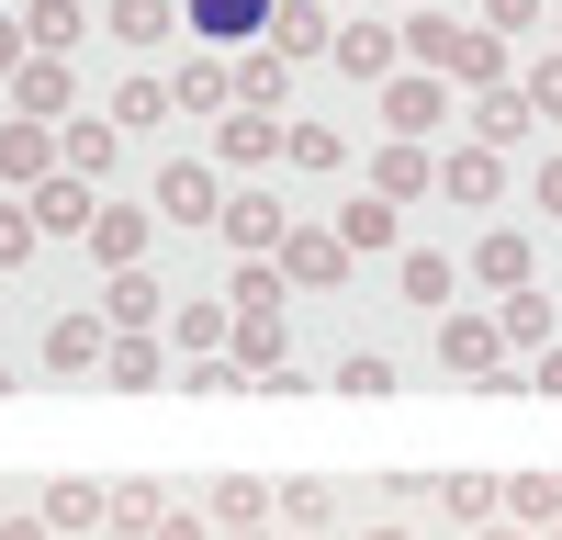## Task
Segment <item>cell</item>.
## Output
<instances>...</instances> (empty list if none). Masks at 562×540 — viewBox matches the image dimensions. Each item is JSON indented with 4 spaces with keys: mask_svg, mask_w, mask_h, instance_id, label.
<instances>
[{
    "mask_svg": "<svg viewBox=\"0 0 562 540\" xmlns=\"http://www.w3.org/2000/svg\"><path fill=\"white\" fill-rule=\"evenodd\" d=\"M57 169H68V135L45 124V113H12V124H0V192H12V180L34 192V180H57Z\"/></svg>",
    "mask_w": 562,
    "mask_h": 540,
    "instance_id": "6da1fadb",
    "label": "cell"
},
{
    "mask_svg": "<svg viewBox=\"0 0 562 540\" xmlns=\"http://www.w3.org/2000/svg\"><path fill=\"white\" fill-rule=\"evenodd\" d=\"M34 225L45 237H90V225H102V192H90V169H57V180H34Z\"/></svg>",
    "mask_w": 562,
    "mask_h": 540,
    "instance_id": "7a4b0ae2",
    "label": "cell"
},
{
    "mask_svg": "<svg viewBox=\"0 0 562 540\" xmlns=\"http://www.w3.org/2000/svg\"><path fill=\"white\" fill-rule=\"evenodd\" d=\"M495 360H506V327H495V315H439V372L495 383Z\"/></svg>",
    "mask_w": 562,
    "mask_h": 540,
    "instance_id": "3957f363",
    "label": "cell"
},
{
    "mask_svg": "<svg viewBox=\"0 0 562 540\" xmlns=\"http://www.w3.org/2000/svg\"><path fill=\"white\" fill-rule=\"evenodd\" d=\"M158 214H169V225H225V180H214L203 158H169V169H158Z\"/></svg>",
    "mask_w": 562,
    "mask_h": 540,
    "instance_id": "277c9868",
    "label": "cell"
},
{
    "mask_svg": "<svg viewBox=\"0 0 562 540\" xmlns=\"http://www.w3.org/2000/svg\"><path fill=\"white\" fill-rule=\"evenodd\" d=\"M383 124H394V135H439V124H450V90H439V68H405V79H383Z\"/></svg>",
    "mask_w": 562,
    "mask_h": 540,
    "instance_id": "5b68a950",
    "label": "cell"
},
{
    "mask_svg": "<svg viewBox=\"0 0 562 540\" xmlns=\"http://www.w3.org/2000/svg\"><path fill=\"white\" fill-rule=\"evenodd\" d=\"M113 360V315H57L45 327V372H102Z\"/></svg>",
    "mask_w": 562,
    "mask_h": 540,
    "instance_id": "8992f818",
    "label": "cell"
},
{
    "mask_svg": "<svg viewBox=\"0 0 562 540\" xmlns=\"http://www.w3.org/2000/svg\"><path fill=\"white\" fill-rule=\"evenodd\" d=\"M225 237L248 259H281V237H293V225H281V192H225Z\"/></svg>",
    "mask_w": 562,
    "mask_h": 540,
    "instance_id": "52a82bcc",
    "label": "cell"
},
{
    "mask_svg": "<svg viewBox=\"0 0 562 540\" xmlns=\"http://www.w3.org/2000/svg\"><path fill=\"white\" fill-rule=\"evenodd\" d=\"M102 383H113V394H158V383H180V372L147 349V327H113V360H102Z\"/></svg>",
    "mask_w": 562,
    "mask_h": 540,
    "instance_id": "ba28073f",
    "label": "cell"
},
{
    "mask_svg": "<svg viewBox=\"0 0 562 540\" xmlns=\"http://www.w3.org/2000/svg\"><path fill=\"white\" fill-rule=\"evenodd\" d=\"M270 12H281V0H192V34L203 45H259Z\"/></svg>",
    "mask_w": 562,
    "mask_h": 540,
    "instance_id": "9c48e42d",
    "label": "cell"
},
{
    "mask_svg": "<svg viewBox=\"0 0 562 540\" xmlns=\"http://www.w3.org/2000/svg\"><path fill=\"white\" fill-rule=\"evenodd\" d=\"M394 57H405V23H338V68L349 79H394Z\"/></svg>",
    "mask_w": 562,
    "mask_h": 540,
    "instance_id": "30bf717a",
    "label": "cell"
},
{
    "mask_svg": "<svg viewBox=\"0 0 562 540\" xmlns=\"http://www.w3.org/2000/svg\"><path fill=\"white\" fill-rule=\"evenodd\" d=\"M281 135H293V124H281V113H259V102H237V113H225V169H270V158H281Z\"/></svg>",
    "mask_w": 562,
    "mask_h": 540,
    "instance_id": "8fae6325",
    "label": "cell"
},
{
    "mask_svg": "<svg viewBox=\"0 0 562 540\" xmlns=\"http://www.w3.org/2000/svg\"><path fill=\"white\" fill-rule=\"evenodd\" d=\"M439 192H450V203H495V192H506V169H495V147H484V135L439 158Z\"/></svg>",
    "mask_w": 562,
    "mask_h": 540,
    "instance_id": "7c38bea8",
    "label": "cell"
},
{
    "mask_svg": "<svg viewBox=\"0 0 562 540\" xmlns=\"http://www.w3.org/2000/svg\"><path fill=\"white\" fill-rule=\"evenodd\" d=\"M68 90H79V79H68V57H23V68H12V102H23V113H45V124H68Z\"/></svg>",
    "mask_w": 562,
    "mask_h": 540,
    "instance_id": "4fadbf2b",
    "label": "cell"
},
{
    "mask_svg": "<svg viewBox=\"0 0 562 540\" xmlns=\"http://www.w3.org/2000/svg\"><path fill=\"white\" fill-rule=\"evenodd\" d=\"M281 270H293V282H326V293H338V282H349V237H304V225H293V237H281Z\"/></svg>",
    "mask_w": 562,
    "mask_h": 540,
    "instance_id": "5bb4252c",
    "label": "cell"
},
{
    "mask_svg": "<svg viewBox=\"0 0 562 540\" xmlns=\"http://www.w3.org/2000/svg\"><path fill=\"white\" fill-rule=\"evenodd\" d=\"M147 214H158V203H102V225H90V259L135 270V248H147Z\"/></svg>",
    "mask_w": 562,
    "mask_h": 540,
    "instance_id": "9a60e30c",
    "label": "cell"
},
{
    "mask_svg": "<svg viewBox=\"0 0 562 540\" xmlns=\"http://www.w3.org/2000/svg\"><path fill=\"white\" fill-rule=\"evenodd\" d=\"M237 102H259V113H270V102H293V57H281L270 34H259L248 57H237Z\"/></svg>",
    "mask_w": 562,
    "mask_h": 540,
    "instance_id": "2e32d148",
    "label": "cell"
},
{
    "mask_svg": "<svg viewBox=\"0 0 562 540\" xmlns=\"http://www.w3.org/2000/svg\"><path fill=\"white\" fill-rule=\"evenodd\" d=\"M57 135H68V169H90V180H113V147H124V124H113V113H68Z\"/></svg>",
    "mask_w": 562,
    "mask_h": 540,
    "instance_id": "e0dca14e",
    "label": "cell"
},
{
    "mask_svg": "<svg viewBox=\"0 0 562 540\" xmlns=\"http://www.w3.org/2000/svg\"><path fill=\"white\" fill-rule=\"evenodd\" d=\"M270 45H281V57H338V23L304 12V0H281V12H270Z\"/></svg>",
    "mask_w": 562,
    "mask_h": 540,
    "instance_id": "ac0fdd59",
    "label": "cell"
},
{
    "mask_svg": "<svg viewBox=\"0 0 562 540\" xmlns=\"http://www.w3.org/2000/svg\"><path fill=\"white\" fill-rule=\"evenodd\" d=\"M461 34L473 23H450V12H405V57L416 68H461Z\"/></svg>",
    "mask_w": 562,
    "mask_h": 540,
    "instance_id": "d6986e66",
    "label": "cell"
},
{
    "mask_svg": "<svg viewBox=\"0 0 562 540\" xmlns=\"http://www.w3.org/2000/svg\"><path fill=\"white\" fill-rule=\"evenodd\" d=\"M428 180H439V158L416 147V135H394V147L371 158V192H428Z\"/></svg>",
    "mask_w": 562,
    "mask_h": 540,
    "instance_id": "ffe728a7",
    "label": "cell"
},
{
    "mask_svg": "<svg viewBox=\"0 0 562 540\" xmlns=\"http://www.w3.org/2000/svg\"><path fill=\"white\" fill-rule=\"evenodd\" d=\"M180 102H192V113H225V102H237V68H225V57H180Z\"/></svg>",
    "mask_w": 562,
    "mask_h": 540,
    "instance_id": "44dd1931",
    "label": "cell"
},
{
    "mask_svg": "<svg viewBox=\"0 0 562 540\" xmlns=\"http://www.w3.org/2000/svg\"><path fill=\"white\" fill-rule=\"evenodd\" d=\"M23 34H34V57H68V45L90 34V12H79V0H34V12H23Z\"/></svg>",
    "mask_w": 562,
    "mask_h": 540,
    "instance_id": "7402d4cb",
    "label": "cell"
},
{
    "mask_svg": "<svg viewBox=\"0 0 562 540\" xmlns=\"http://www.w3.org/2000/svg\"><path fill=\"white\" fill-rule=\"evenodd\" d=\"M394 293H405V304H450V293H461V270H450L439 248H405V270H394Z\"/></svg>",
    "mask_w": 562,
    "mask_h": 540,
    "instance_id": "603a6c76",
    "label": "cell"
},
{
    "mask_svg": "<svg viewBox=\"0 0 562 540\" xmlns=\"http://www.w3.org/2000/svg\"><path fill=\"white\" fill-rule=\"evenodd\" d=\"M529 113H540L529 90H506V79H495L484 102H473V135H484V147H506V135H529Z\"/></svg>",
    "mask_w": 562,
    "mask_h": 540,
    "instance_id": "cb8c5ba5",
    "label": "cell"
},
{
    "mask_svg": "<svg viewBox=\"0 0 562 540\" xmlns=\"http://www.w3.org/2000/svg\"><path fill=\"white\" fill-rule=\"evenodd\" d=\"M338 237L349 248H394V192H349L338 203Z\"/></svg>",
    "mask_w": 562,
    "mask_h": 540,
    "instance_id": "d4e9b609",
    "label": "cell"
},
{
    "mask_svg": "<svg viewBox=\"0 0 562 540\" xmlns=\"http://www.w3.org/2000/svg\"><path fill=\"white\" fill-rule=\"evenodd\" d=\"M495 327H506V349H551V293H529V282H518V293L495 304Z\"/></svg>",
    "mask_w": 562,
    "mask_h": 540,
    "instance_id": "484cf974",
    "label": "cell"
},
{
    "mask_svg": "<svg viewBox=\"0 0 562 540\" xmlns=\"http://www.w3.org/2000/svg\"><path fill=\"white\" fill-rule=\"evenodd\" d=\"M439 495H450V518H461V529H495V518H506V484H495V473H450Z\"/></svg>",
    "mask_w": 562,
    "mask_h": 540,
    "instance_id": "4316f807",
    "label": "cell"
},
{
    "mask_svg": "<svg viewBox=\"0 0 562 540\" xmlns=\"http://www.w3.org/2000/svg\"><path fill=\"white\" fill-rule=\"evenodd\" d=\"M102 315H113V327H158V282H147V270H113V282H102Z\"/></svg>",
    "mask_w": 562,
    "mask_h": 540,
    "instance_id": "83f0119b",
    "label": "cell"
},
{
    "mask_svg": "<svg viewBox=\"0 0 562 540\" xmlns=\"http://www.w3.org/2000/svg\"><path fill=\"white\" fill-rule=\"evenodd\" d=\"M169 113H180L169 79H124V90H113V124H124V135H135V124H169Z\"/></svg>",
    "mask_w": 562,
    "mask_h": 540,
    "instance_id": "f1b7e54d",
    "label": "cell"
},
{
    "mask_svg": "<svg viewBox=\"0 0 562 540\" xmlns=\"http://www.w3.org/2000/svg\"><path fill=\"white\" fill-rule=\"evenodd\" d=\"M237 372H248V383L281 372V315H237Z\"/></svg>",
    "mask_w": 562,
    "mask_h": 540,
    "instance_id": "f546056e",
    "label": "cell"
},
{
    "mask_svg": "<svg viewBox=\"0 0 562 540\" xmlns=\"http://www.w3.org/2000/svg\"><path fill=\"white\" fill-rule=\"evenodd\" d=\"M158 518H169L158 484H113V529H124V540H158Z\"/></svg>",
    "mask_w": 562,
    "mask_h": 540,
    "instance_id": "4dcf8cb0",
    "label": "cell"
},
{
    "mask_svg": "<svg viewBox=\"0 0 562 540\" xmlns=\"http://www.w3.org/2000/svg\"><path fill=\"white\" fill-rule=\"evenodd\" d=\"M90 518H113L102 484H57V495H45V529H90Z\"/></svg>",
    "mask_w": 562,
    "mask_h": 540,
    "instance_id": "1f68e13d",
    "label": "cell"
},
{
    "mask_svg": "<svg viewBox=\"0 0 562 540\" xmlns=\"http://www.w3.org/2000/svg\"><path fill=\"white\" fill-rule=\"evenodd\" d=\"M473 282H506V293H518V282H529V237H484V248H473Z\"/></svg>",
    "mask_w": 562,
    "mask_h": 540,
    "instance_id": "d6a6232c",
    "label": "cell"
},
{
    "mask_svg": "<svg viewBox=\"0 0 562 540\" xmlns=\"http://www.w3.org/2000/svg\"><path fill=\"white\" fill-rule=\"evenodd\" d=\"M102 23H113V45H158L169 34V0H113Z\"/></svg>",
    "mask_w": 562,
    "mask_h": 540,
    "instance_id": "836d02e7",
    "label": "cell"
},
{
    "mask_svg": "<svg viewBox=\"0 0 562 540\" xmlns=\"http://www.w3.org/2000/svg\"><path fill=\"white\" fill-rule=\"evenodd\" d=\"M169 327H180V349H192V360H203V349H214L225 327H237V304H180V315H169Z\"/></svg>",
    "mask_w": 562,
    "mask_h": 540,
    "instance_id": "e575fe53",
    "label": "cell"
},
{
    "mask_svg": "<svg viewBox=\"0 0 562 540\" xmlns=\"http://www.w3.org/2000/svg\"><path fill=\"white\" fill-rule=\"evenodd\" d=\"M281 158H293V169H338L349 147H338V124H293V135H281Z\"/></svg>",
    "mask_w": 562,
    "mask_h": 540,
    "instance_id": "d590c367",
    "label": "cell"
},
{
    "mask_svg": "<svg viewBox=\"0 0 562 540\" xmlns=\"http://www.w3.org/2000/svg\"><path fill=\"white\" fill-rule=\"evenodd\" d=\"M34 237H45L34 203H0V270H23V259H34Z\"/></svg>",
    "mask_w": 562,
    "mask_h": 540,
    "instance_id": "8d00e7d4",
    "label": "cell"
},
{
    "mask_svg": "<svg viewBox=\"0 0 562 540\" xmlns=\"http://www.w3.org/2000/svg\"><path fill=\"white\" fill-rule=\"evenodd\" d=\"M338 394H394V360H383V349H349V360H338Z\"/></svg>",
    "mask_w": 562,
    "mask_h": 540,
    "instance_id": "74e56055",
    "label": "cell"
},
{
    "mask_svg": "<svg viewBox=\"0 0 562 540\" xmlns=\"http://www.w3.org/2000/svg\"><path fill=\"white\" fill-rule=\"evenodd\" d=\"M214 518H225V529H259L270 495H259V484H214Z\"/></svg>",
    "mask_w": 562,
    "mask_h": 540,
    "instance_id": "f35d334b",
    "label": "cell"
},
{
    "mask_svg": "<svg viewBox=\"0 0 562 540\" xmlns=\"http://www.w3.org/2000/svg\"><path fill=\"white\" fill-rule=\"evenodd\" d=\"M551 507H562L551 473H518V484H506V518H551Z\"/></svg>",
    "mask_w": 562,
    "mask_h": 540,
    "instance_id": "ab89813d",
    "label": "cell"
},
{
    "mask_svg": "<svg viewBox=\"0 0 562 540\" xmlns=\"http://www.w3.org/2000/svg\"><path fill=\"white\" fill-rule=\"evenodd\" d=\"M518 90H529V102H540V113H562V45H551V57H540V68H529Z\"/></svg>",
    "mask_w": 562,
    "mask_h": 540,
    "instance_id": "60d3db41",
    "label": "cell"
},
{
    "mask_svg": "<svg viewBox=\"0 0 562 540\" xmlns=\"http://www.w3.org/2000/svg\"><path fill=\"white\" fill-rule=\"evenodd\" d=\"M484 23H495V34H529V23H540V0H484Z\"/></svg>",
    "mask_w": 562,
    "mask_h": 540,
    "instance_id": "b9f144b4",
    "label": "cell"
},
{
    "mask_svg": "<svg viewBox=\"0 0 562 540\" xmlns=\"http://www.w3.org/2000/svg\"><path fill=\"white\" fill-rule=\"evenodd\" d=\"M23 57H34V34H23V23H12V12H0V79H12V68H23Z\"/></svg>",
    "mask_w": 562,
    "mask_h": 540,
    "instance_id": "7bdbcfd3",
    "label": "cell"
},
{
    "mask_svg": "<svg viewBox=\"0 0 562 540\" xmlns=\"http://www.w3.org/2000/svg\"><path fill=\"white\" fill-rule=\"evenodd\" d=\"M529 203H540V214H562V158H540V180H529Z\"/></svg>",
    "mask_w": 562,
    "mask_h": 540,
    "instance_id": "ee69618b",
    "label": "cell"
},
{
    "mask_svg": "<svg viewBox=\"0 0 562 540\" xmlns=\"http://www.w3.org/2000/svg\"><path fill=\"white\" fill-rule=\"evenodd\" d=\"M529 383H540V394H562V338L540 349V372H529Z\"/></svg>",
    "mask_w": 562,
    "mask_h": 540,
    "instance_id": "f6af8a7d",
    "label": "cell"
},
{
    "mask_svg": "<svg viewBox=\"0 0 562 540\" xmlns=\"http://www.w3.org/2000/svg\"><path fill=\"white\" fill-rule=\"evenodd\" d=\"M158 540H203V518H180V507H169V518H158Z\"/></svg>",
    "mask_w": 562,
    "mask_h": 540,
    "instance_id": "bcb514c9",
    "label": "cell"
},
{
    "mask_svg": "<svg viewBox=\"0 0 562 540\" xmlns=\"http://www.w3.org/2000/svg\"><path fill=\"white\" fill-rule=\"evenodd\" d=\"M0 540H45V518H0Z\"/></svg>",
    "mask_w": 562,
    "mask_h": 540,
    "instance_id": "7dc6e473",
    "label": "cell"
},
{
    "mask_svg": "<svg viewBox=\"0 0 562 540\" xmlns=\"http://www.w3.org/2000/svg\"><path fill=\"white\" fill-rule=\"evenodd\" d=\"M484 540H529V529H484Z\"/></svg>",
    "mask_w": 562,
    "mask_h": 540,
    "instance_id": "c3c4849f",
    "label": "cell"
},
{
    "mask_svg": "<svg viewBox=\"0 0 562 540\" xmlns=\"http://www.w3.org/2000/svg\"><path fill=\"white\" fill-rule=\"evenodd\" d=\"M371 540H405V529H371Z\"/></svg>",
    "mask_w": 562,
    "mask_h": 540,
    "instance_id": "681fc988",
    "label": "cell"
},
{
    "mask_svg": "<svg viewBox=\"0 0 562 540\" xmlns=\"http://www.w3.org/2000/svg\"><path fill=\"white\" fill-rule=\"evenodd\" d=\"M237 540H270V529H237Z\"/></svg>",
    "mask_w": 562,
    "mask_h": 540,
    "instance_id": "f907efd6",
    "label": "cell"
},
{
    "mask_svg": "<svg viewBox=\"0 0 562 540\" xmlns=\"http://www.w3.org/2000/svg\"><path fill=\"white\" fill-rule=\"evenodd\" d=\"M551 34H562V23H551Z\"/></svg>",
    "mask_w": 562,
    "mask_h": 540,
    "instance_id": "816d5d0a",
    "label": "cell"
}]
</instances>
